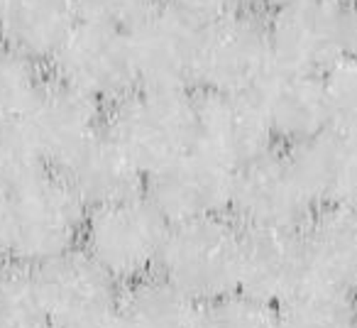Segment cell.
I'll return each mask as SVG.
<instances>
[{
	"label": "cell",
	"instance_id": "cell-3",
	"mask_svg": "<svg viewBox=\"0 0 357 328\" xmlns=\"http://www.w3.org/2000/svg\"><path fill=\"white\" fill-rule=\"evenodd\" d=\"M172 223L144 194L89 211L81 248L120 284L159 272Z\"/></svg>",
	"mask_w": 357,
	"mask_h": 328
},
{
	"label": "cell",
	"instance_id": "cell-22",
	"mask_svg": "<svg viewBox=\"0 0 357 328\" xmlns=\"http://www.w3.org/2000/svg\"><path fill=\"white\" fill-rule=\"evenodd\" d=\"M0 328H50L37 272L13 260L0 264Z\"/></svg>",
	"mask_w": 357,
	"mask_h": 328
},
{
	"label": "cell",
	"instance_id": "cell-36",
	"mask_svg": "<svg viewBox=\"0 0 357 328\" xmlns=\"http://www.w3.org/2000/svg\"><path fill=\"white\" fill-rule=\"evenodd\" d=\"M355 328H357V326H355Z\"/></svg>",
	"mask_w": 357,
	"mask_h": 328
},
{
	"label": "cell",
	"instance_id": "cell-9",
	"mask_svg": "<svg viewBox=\"0 0 357 328\" xmlns=\"http://www.w3.org/2000/svg\"><path fill=\"white\" fill-rule=\"evenodd\" d=\"M313 214L287 154L269 152L235 172L228 216L240 228L301 233Z\"/></svg>",
	"mask_w": 357,
	"mask_h": 328
},
{
	"label": "cell",
	"instance_id": "cell-1",
	"mask_svg": "<svg viewBox=\"0 0 357 328\" xmlns=\"http://www.w3.org/2000/svg\"><path fill=\"white\" fill-rule=\"evenodd\" d=\"M194 91H169L137 86L110 103L105 133L144 174L196 147Z\"/></svg>",
	"mask_w": 357,
	"mask_h": 328
},
{
	"label": "cell",
	"instance_id": "cell-6",
	"mask_svg": "<svg viewBox=\"0 0 357 328\" xmlns=\"http://www.w3.org/2000/svg\"><path fill=\"white\" fill-rule=\"evenodd\" d=\"M345 0H294L269 13L274 66L323 76L350 54Z\"/></svg>",
	"mask_w": 357,
	"mask_h": 328
},
{
	"label": "cell",
	"instance_id": "cell-28",
	"mask_svg": "<svg viewBox=\"0 0 357 328\" xmlns=\"http://www.w3.org/2000/svg\"><path fill=\"white\" fill-rule=\"evenodd\" d=\"M164 6L176 10L178 15L199 22L201 27L230 15L243 8V0H162Z\"/></svg>",
	"mask_w": 357,
	"mask_h": 328
},
{
	"label": "cell",
	"instance_id": "cell-18",
	"mask_svg": "<svg viewBox=\"0 0 357 328\" xmlns=\"http://www.w3.org/2000/svg\"><path fill=\"white\" fill-rule=\"evenodd\" d=\"M79 22V0H10L0 10V37L17 54L50 64Z\"/></svg>",
	"mask_w": 357,
	"mask_h": 328
},
{
	"label": "cell",
	"instance_id": "cell-32",
	"mask_svg": "<svg viewBox=\"0 0 357 328\" xmlns=\"http://www.w3.org/2000/svg\"><path fill=\"white\" fill-rule=\"evenodd\" d=\"M91 328H128L123 321H120V316L115 313L113 318H105V321H100V323H96V326H91Z\"/></svg>",
	"mask_w": 357,
	"mask_h": 328
},
{
	"label": "cell",
	"instance_id": "cell-29",
	"mask_svg": "<svg viewBox=\"0 0 357 328\" xmlns=\"http://www.w3.org/2000/svg\"><path fill=\"white\" fill-rule=\"evenodd\" d=\"M347 45H350V54L357 57V0L347 8Z\"/></svg>",
	"mask_w": 357,
	"mask_h": 328
},
{
	"label": "cell",
	"instance_id": "cell-12",
	"mask_svg": "<svg viewBox=\"0 0 357 328\" xmlns=\"http://www.w3.org/2000/svg\"><path fill=\"white\" fill-rule=\"evenodd\" d=\"M35 147L52 172H61L105 130L103 103L61 84L45 81L22 118Z\"/></svg>",
	"mask_w": 357,
	"mask_h": 328
},
{
	"label": "cell",
	"instance_id": "cell-19",
	"mask_svg": "<svg viewBox=\"0 0 357 328\" xmlns=\"http://www.w3.org/2000/svg\"><path fill=\"white\" fill-rule=\"evenodd\" d=\"M301 238L308 274L357 294V206L316 211Z\"/></svg>",
	"mask_w": 357,
	"mask_h": 328
},
{
	"label": "cell",
	"instance_id": "cell-24",
	"mask_svg": "<svg viewBox=\"0 0 357 328\" xmlns=\"http://www.w3.org/2000/svg\"><path fill=\"white\" fill-rule=\"evenodd\" d=\"M42 64L0 45V125L20 123L45 86Z\"/></svg>",
	"mask_w": 357,
	"mask_h": 328
},
{
	"label": "cell",
	"instance_id": "cell-26",
	"mask_svg": "<svg viewBox=\"0 0 357 328\" xmlns=\"http://www.w3.org/2000/svg\"><path fill=\"white\" fill-rule=\"evenodd\" d=\"M331 125L357 137V57L347 54L323 74Z\"/></svg>",
	"mask_w": 357,
	"mask_h": 328
},
{
	"label": "cell",
	"instance_id": "cell-31",
	"mask_svg": "<svg viewBox=\"0 0 357 328\" xmlns=\"http://www.w3.org/2000/svg\"><path fill=\"white\" fill-rule=\"evenodd\" d=\"M10 260V248H8V223H6V204L0 201V264Z\"/></svg>",
	"mask_w": 357,
	"mask_h": 328
},
{
	"label": "cell",
	"instance_id": "cell-10",
	"mask_svg": "<svg viewBox=\"0 0 357 328\" xmlns=\"http://www.w3.org/2000/svg\"><path fill=\"white\" fill-rule=\"evenodd\" d=\"M204 27L162 3L128 32L137 86L194 91Z\"/></svg>",
	"mask_w": 357,
	"mask_h": 328
},
{
	"label": "cell",
	"instance_id": "cell-20",
	"mask_svg": "<svg viewBox=\"0 0 357 328\" xmlns=\"http://www.w3.org/2000/svg\"><path fill=\"white\" fill-rule=\"evenodd\" d=\"M204 304L162 272L125 284L118 316L128 328H199Z\"/></svg>",
	"mask_w": 357,
	"mask_h": 328
},
{
	"label": "cell",
	"instance_id": "cell-15",
	"mask_svg": "<svg viewBox=\"0 0 357 328\" xmlns=\"http://www.w3.org/2000/svg\"><path fill=\"white\" fill-rule=\"evenodd\" d=\"M301 233L243 228L238 292L277 306L303 279L311 277Z\"/></svg>",
	"mask_w": 357,
	"mask_h": 328
},
{
	"label": "cell",
	"instance_id": "cell-5",
	"mask_svg": "<svg viewBox=\"0 0 357 328\" xmlns=\"http://www.w3.org/2000/svg\"><path fill=\"white\" fill-rule=\"evenodd\" d=\"M274 71L269 27L250 8L204 27L199 52L201 94H255Z\"/></svg>",
	"mask_w": 357,
	"mask_h": 328
},
{
	"label": "cell",
	"instance_id": "cell-4",
	"mask_svg": "<svg viewBox=\"0 0 357 328\" xmlns=\"http://www.w3.org/2000/svg\"><path fill=\"white\" fill-rule=\"evenodd\" d=\"M243 228L230 216L172 225L159 272L199 304L240 289Z\"/></svg>",
	"mask_w": 357,
	"mask_h": 328
},
{
	"label": "cell",
	"instance_id": "cell-30",
	"mask_svg": "<svg viewBox=\"0 0 357 328\" xmlns=\"http://www.w3.org/2000/svg\"><path fill=\"white\" fill-rule=\"evenodd\" d=\"M289 3H294V0H243V8H250L255 13H274Z\"/></svg>",
	"mask_w": 357,
	"mask_h": 328
},
{
	"label": "cell",
	"instance_id": "cell-7",
	"mask_svg": "<svg viewBox=\"0 0 357 328\" xmlns=\"http://www.w3.org/2000/svg\"><path fill=\"white\" fill-rule=\"evenodd\" d=\"M52 79L91 96L98 103H115L137 89L128 32L81 20L69 40L50 59Z\"/></svg>",
	"mask_w": 357,
	"mask_h": 328
},
{
	"label": "cell",
	"instance_id": "cell-2",
	"mask_svg": "<svg viewBox=\"0 0 357 328\" xmlns=\"http://www.w3.org/2000/svg\"><path fill=\"white\" fill-rule=\"evenodd\" d=\"M89 209L59 172L42 177L6 201L10 260L25 267H42L81 248Z\"/></svg>",
	"mask_w": 357,
	"mask_h": 328
},
{
	"label": "cell",
	"instance_id": "cell-34",
	"mask_svg": "<svg viewBox=\"0 0 357 328\" xmlns=\"http://www.w3.org/2000/svg\"><path fill=\"white\" fill-rule=\"evenodd\" d=\"M345 3H355V0H345Z\"/></svg>",
	"mask_w": 357,
	"mask_h": 328
},
{
	"label": "cell",
	"instance_id": "cell-11",
	"mask_svg": "<svg viewBox=\"0 0 357 328\" xmlns=\"http://www.w3.org/2000/svg\"><path fill=\"white\" fill-rule=\"evenodd\" d=\"M235 172L194 147L147 177L144 196L172 225L230 214Z\"/></svg>",
	"mask_w": 357,
	"mask_h": 328
},
{
	"label": "cell",
	"instance_id": "cell-33",
	"mask_svg": "<svg viewBox=\"0 0 357 328\" xmlns=\"http://www.w3.org/2000/svg\"><path fill=\"white\" fill-rule=\"evenodd\" d=\"M8 3H10V0H0V10H3V8H6Z\"/></svg>",
	"mask_w": 357,
	"mask_h": 328
},
{
	"label": "cell",
	"instance_id": "cell-8",
	"mask_svg": "<svg viewBox=\"0 0 357 328\" xmlns=\"http://www.w3.org/2000/svg\"><path fill=\"white\" fill-rule=\"evenodd\" d=\"M50 328H91L113 318L123 284L84 248L35 269Z\"/></svg>",
	"mask_w": 357,
	"mask_h": 328
},
{
	"label": "cell",
	"instance_id": "cell-13",
	"mask_svg": "<svg viewBox=\"0 0 357 328\" xmlns=\"http://www.w3.org/2000/svg\"><path fill=\"white\" fill-rule=\"evenodd\" d=\"M274 135L255 94H201L196 147L238 172L274 152Z\"/></svg>",
	"mask_w": 357,
	"mask_h": 328
},
{
	"label": "cell",
	"instance_id": "cell-35",
	"mask_svg": "<svg viewBox=\"0 0 357 328\" xmlns=\"http://www.w3.org/2000/svg\"><path fill=\"white\" fill-rule=\"evenodd\" d=\"M0 45H3V37H0Z\"/></svg>",
	"mask_w": 357,
	"mask_h": 328
},
{
	"label": "cell",
	"instance_id": "cell-17",
	"mask_svg": "<svg viewBox=\"0 0 357 328\" xmlns=\"http://www.w3.org/2000/svg\"><path fill=\"white\" fill-rule=\"evenodd\" d=\"M59 174L69 181L89 211L135 199L144 194L147 186V174L110 140L105 130Z\"/></svg>",
	"mask_w": 357,
	"mask_h": 328
},
{
	"label": "cell",
	"instance_id": "cell-14",
	"mask_svg": "<svg viewBox=\"0 0 357 328\" xmlns=\"http://www.w3.org/2000/svg\"><path fill=\"white\" fill-rule=\"evenodd\" d=\"M287 159L316 211L357 206V137L328 125L289 144Z\"/></svg>",
	"mask_w": 357,
	"mask_h": 328
},
{
	"label": "cell",
	"instance_id": "cell-16",
	"mask_svg": "<svg viewBox=\"0 0 357 328\" xmlns=\"http://www.w3.org/2000/svg\"><path fill=\"white\" fill-rule=\"evenodd\" d=\"M277 142L296 144L331 125L323 76L274 66L255 91Z\"/></svg>",
	"mask_w": 357,
	"mask_h": 328
},
{
	"label": "cell",
	"instance_id": "cell-23",
	"mask_svg": "<svg viewBox=\"0 0 357 328\" xmlns=\"http://www.w3.org/2000/svg\"><path fill=\"white\" fill-rule=\"evenodd\" d=\"M47 170L50 167L42 159L40 149L35 147L22 120L0 125V201L3 204Z\"/></svg>",
	"mask_w": 357,
	"mask_h": 328
},
{
	"label": "cell",
	"instance_id": "cell-21",
	"mask_svg": "<svg viewBox=\"0 0 357 328\" xmlns=\"http://www.w3.org/2000/svg\"><path fill=\"white\" fill-rule=\"evenodd\" d=\"M277 328H355L357 294L308 277L274 306Z\"/></svg>",
	"mask_w": 357,
	"mask_h": 328
},
{
	"label": "cell",
	"instance_id": "cell-25",
	"mask_svg": "<svg viewBox=\"0 0 357 328\" xmlns=\"http://www.w3.org/2000/svg\"><path fill=\"white\" fill-rule=\"evenodd\" d=\"M199 328H277V313L272 304L235 292L204 304Z\"/></svg>",
	"mask_w": 357,
	"mask_h": 328
},
{
	"label": "cell",
	"instance_id": "cell-27",
	"mask_svg": "<svg viewBox=\"0 0 357 328\" xmlns=\"http://www.w3.org/2000/svg\"><path fill=\"white\" fill-rule=\"evenodd\" d=\"M159 6L162 0H79L81 20L98 22L120 32H130Z\"/></svg>",
	"mask_w": 357,
	"mask_h": 328
}]
</instances>
